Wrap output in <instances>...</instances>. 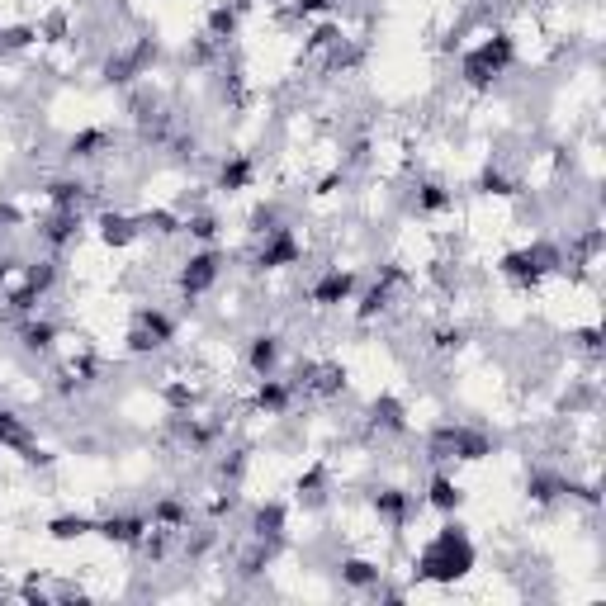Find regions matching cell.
Listing matches in <instances>:
<instances>
[{"instance_id": "1", "label": "cell", "mask_w": 606, "mask_h": 606, "mask_svg": "<svg viewBox=\"0 0 606 606\" xmlns=\"http://www.w3.org/2000/svg\"><path fill=\"white\" fill-rule=\"evenodd\" d=\"M474 564H479V550H474L469 531H464L460 521H446L422 550L412 554V583H441V588H450V583L469 578Z\"/></svg>"}, {"instance_id": "2", "label": "cell", "mask_w": 606, "mask_h": 606, "mask_svg": "<svg viewBox=\"0 0 606 606\" xmlns=\"http://www.w3.org/2000/svg\"><path fill=\"white\" fill-rule=\"evenodd\" d=\"M512 62H517V38L488 34V38H479V48H469V53L460 57V76H464V86L488 90L498 76L512 72Z\"/></svg>"}, {"instance_id": "3", "label": "cell", "mask_w": 606, "mask_h": 606, "mask_svg": "<svg viewBox=\"0 0 606 606\" xmlns=\"http://www.w3.org/2000/svg\"><path fill=\"white\" fill-rule=\"evenodd\" d=\"M559 247H550V242H531V247H517V251H507L498 261V270L512 280V285H521V289H535L550 270H559Z\"/></svg>"}, {"instance_id": "4", "label": "cell", "mask_w": 606, "mask_h": 606, "mask_svg": "<svg viewBox=\"0 0 606 606\" xmlns=\"http://www.w3.org/2000/svg\"><path fill=\"white\" fill-rule=\"evenodd\" d=\"M57 275H62V261L57 256H43V261H29L24 266V280H19L10 294H5V303H10V313H19V318H29V313H38V303L53 294Z\"/></svg>"}, {"instance_id": "5", "label": "cell", "mask_w": 606, "mask_h": 606, "mask_svg": "<svg viewBox=\"0 0 606 606\" xmlns=\"http://www.w3.org/2000/svg\"><path fill=\"white\" fill-rule=\"evenodd\" d=\"M431 460H460V464H474L483 455H493V441L483 431H469V427H436L431 431Z\"/></svg>"}, {"instance_id": "6", "label": "cell", "mask_w": 606, "mask_h": 606, "mask_svg": "<svg viewBox=\"0 0 606 606\" xmlns=\"http://www.w3.org/2000/svg\"><path fill=\"white\" fill-rule=\"evenodd\" d=\"M218 275H223V251H214V247L190 251V261L180 266V294H185V303L204 299L218 285Z\"/></svg>"}, {"instance_id": "7", "label": "cell", "mask_w": 606, "mask_h": 606, "mask_svg": "<svg viewBox=\"0 0 606 606\" xmlns=\"http://www.w3.org/2000/svg\"><path fill=\"white\" fill-rule=\"evenodd\" d=\"M251 266L256 270H289V266H303V242L294 228H280L266 232L261 237V247H256V256H251Z\"/></svg>"}, {"instance_id": "8", "label": "cell", "mask_w": 606, "mask_h": 606, "mask_svg": "<svg viewBox=\"0 0 606 606\" xmlns=\"http://www.w3.org/2000/svg\"><path fill=\"white\" fill-rule=\"evenodd\" d=\"M370 507H375V517L398 535V531H408V521L417 517L422 498H412L408 488H375V493H370Z\"/></svg>"}, {"instance_id": "9", "label": "cell", "mask_w": 606, "mask_h": 606, "mask_svg": "<svg viewBox=\"0 0 606 606\" xmlns=\"http://www.w3.org/2000/svg\"><path fill=\"white\" fill-rule=\"evenodd\" d=\"M356 285L360 275L356 270H341V266H327L313 280V289H308V299H313V308H341V303L356 299Z\"/></svg>"}, {"instance_id": "10", "label": "cell", "mask_w": 606, "mask_h": 606, "mask_svg": "<svg viewBox=\"0 0 606 606\" xmlns=\"http://www.w3.org/2000/svg\"><path fill=\"white\" fill-rule=\"evenodd\" d=\"M147 531H152V517H143V512H114V517H95V535H100V540H109V545H124V550H138Z\"/></svg>"}, {"instance_id": "11", "label": "cell", "mask_w": 606, "mask_h": 606, "mask_svg": "<svg viewBox=\"0 0 606 606\" xmlns=\"http://www.w3.org/2000/svg\"><path fill=\"white\" fill-rule=\"evenodd\" d=\"M81 228H86V214H81V209H57V214L38 228V237L48 242L53 256H62V251H72L76 242H81Z\"/></svg>"}, {"instance_id": "12", "label": "cell", "mask_w": 606, "mask_h": 606, "mask_svg": "<svg viewBox=\"0 0 606 606\" xmlns=\"http://www.w3.org/2000/svg\"><path fill=\"white\" fill-rule=\"evenodd\" d=\"M403 280H408V275H403V270H398V266H384V275H379L375 285H370V289H365V294H360V303H356V318H360V322H375L379 313H389L393 289L403 285Z\"/></svg>"}, {"instance_id": "13", "label": "cell", "mask_w": 606, "mask_h": 606, "mask_svg": "<svg viewBox=\"0 0 606 606\" xmlns=\"http://www.w3.org/2000/svg\"><path fill=\"white\" fill-rule=\"evenodd\" d=\"M95 232H100V242H105L109 251H124V247H133V242L143 237V228H138V218L114 214V209H105V214L95 218Z\"/></svg>"}, {"instance_id": "14", "label": "cell", "mask_w": 606, "mask_h": 606, "mask_svg": "<svg viewBox=\"0 0 606 606\" xmlns=\"http://www.w3.org/2000/svg\"><path fill=\"white\" fill-rule=\"evenodd\" d=\"M370 427L384 431V436H408V431H412L408 408H403L393 393H379L375 403H370Z\"/></svg>"}, {"instance_id": "15", "label": "cell", "mask_w": 606, "mask_h": 606, "mask_svg": "<svg viewBox=\"0 0 606 606\" xmlns=\"http://www.w3.org/2000/svg\"><path fill=\"white\" fill-rule=\"evenodd\" d=\"M280 356H285V341L275 337V332H261V337H251V346H247V370L256 379H266L280 370Z\"/></svg>"}, {"instance_id": "16", "label": "cell", "mask_w": 606, "mask_h": 606, "mask_svg": "<svg viewBox=\"0 0 606 606\" xmlns=\"http://www.w3.org/2000/svg\"><path fill=\"white\" fill-rule=\"evenodd\" d=\"M337 578H341V588H351V592H375L379 583H384V569H379L375 559L351 554V559H341L337 564Z\"/></svg>"}, {"instance_id": "17", "label": "cell", "mask_w": 606, "mask_h": 606, "mask_svg": "<svg viewBox=\"0 0 606 606\" xmlns=\"http://www.w3.org/2000/svg\"><path fill=\"white\" fill-rule=\"evenodd\" d=\"M422 502H427L431 512H441V517H455V512L464 507V488L455 483V474H431Z\"/></svg>"}, {"instance_id": "18", "label": "cell", "mask_w": 606, "mask_h": 606, "mask_svg": "<svg viewBox=\"0 0 606 606\" xmlns=\"http://www.w3.org/2000/svg\"><path fill=\"white\" fill-rule=\"evenodd\" d=\"M285 526H289L285 502H261L251 512V540H285Z\"/></svg>"}, {"instance_id": "19", "label": "cell", "mask_w": 606, "mask_h": 606, "mask_svg": "<svg viewBox=\"0 0 606 606\" xmlns=\"http://www.w3.org/2000/svg\"><path fill=\"white\" fill-rule=\"evenodd\" d=\"M251 180H256V161H251L247 152H232V157L218 166V190H223V195H242V190H251Z\"/></svg>"}, {"instance_id": "20", "label": "cell", "mask_w": 606, "mask_h": 606, "mask_svg": "<svg viewBox=\"0 0 606 606\" xmlns=\"http://www.w3.org/2000/svg\"><path fill=\"white\" fill-rule=\"evenodd\" d=\"M294 403V384H285V379L266 375L261 384H256V398H251V408L266 412V417H280V412Z\"/></svg>"}, {"instance_id": "21", "label": "cell", "mask_w": 606, "mask_h": 606, "mask_svg": "<svg viewBox=\"0 0 606 606\" xmlns=\"http://www.w3.org/2000/svg\"><path fill=\"white\" fill-rule=\"evenodd\" d=\"M412 209L422 218H441L455 209V190H446L441 180H427V185H417V199H412Z\"/></svg>"}, {"instance_id": "22", "label": "cell", "mask_w": 606, "mask_h": 606, "mask_svg": "<svg viewBox=\"0 0 606 606\" xmlns=\"http://www.w3.org/2000/svg\"><path fill=\"white\" fill-rule=\"evenodd\" d=\"M19 346H24V351H34V356H48V351L57 346V322L34 318V313H29V322L19 327Z\"/></svg>"}, {"instance_id": "23", "label": "cell", "mask_w": 606, "mask_h": 606, "mask_svg": "<svg viewBox=\"0 0 606 606\" xmlns=\"http://www.w3.org/2000/svg\"><path fill=\"white\" fill-rule=\"evenodd\" d=\"M90 195V185L81 176H57L48 180V199H53V209H81Z\"/></svg>"}, {"instance_id": "24", "label": "cell", "mask_w": 606, "mask_h": 606, "mask_svg": "<svg viewBox=\"0 0 606 606\" xmlns=\"http://www.w3.org/2000/svg\"><path fill=\"white\" fill-rule=\"evenodd\" d=\"M109 152V133L105 128H81L72 143H67V161H95Z\"/></svg>"}, {"instance_id": "25", "label": "cell", "mask_w": 606, "mask_h": 606, "mask_svg": "<svg viewBox=\"0 0 606 606\" xmlns=\"http://www.w3.org/2000/svg\"><path fill=\"white\" fill-rule=\"evenodd\" d=\"M190 502H180V498H157L152 502V526H161V531H185L190 526Z\"/></svg>"}, {"instance_id": "26", "label": "cell", "mask_w": 606, "mask_h": 606, "mask_svg": "<svg viewBox=\"0 0 606 606\" xmlns=\"http://www.w3.org/2000/svg\"><path fill=\"white\" fill-rule=\"evenodd\" d=\"M34 446V431L24 427V417L19 412H10V408H0V450H29Z\"/></svg>"}, {"instance_id": "27", "label": "cell", "mask_w": 606, "mask_h": 606, "mask_svg": "<svg viewBox=\"0 0 606 606\" xmlns=\"http://www.w3.org/2000/svg\"><path fill=\"white\" fill-rule=\"evenodd\" d=\"M564 488H569V479H564V474H545V469H535L531 479H526V498L545 507V502L564 498Z\"/></svg>"}, {"instance_id": "28", "label": "cell", "mask_w": 606, "mask_h": 606, "mask_svg": "<svg viewBox=\"0 0 606 606\" xmlns=\"http://www.w3.org/2000/svg\"><path fill=\"white\" fill-rule=\"evenodd\" d=\"M237 24H242V10H237V5H214L204 34L214 38V43H232V38H237Z\"/></svg>"}, {"instance_id": "29", "label": "cell", "mask_w": 606, "mask_h": 606, "mask_svg": "<svg viewBox=\"0 0 606 606\" xmlns=\"http://www.w3.org/2000/svg\"><path fill=\"white\" fill-rule=\"evenodd\" d=\"M48 535L53 540H86V535H95V517H53L48 521Z\"/></svg>"}, {"instance_id": "30", "label": "cell", "mask_w": 606, "mask_h": 606, "mask_svg": "<svg viewBox=\"0 0 606 606\" xmlns=\"http://www.w3.org/2000/svg\"><path fill=\"white\" fill-rule=\"evenodd\" d=\"M479 190H483V195H493V199L521 195V185L507 176V171H498V166H483V171H479Z\"/></svg>"}, {"instance_id": "31", "label": "cell", "mask_w": 606, "mask_h": 606, "mask_svg": "<svg viewBox=\"0 0 606 606\" xmlns=\"http://www.w3.org/2000/svg\"><path fill=\"white\" fill-rule=\"evenodd\" d=\"M34 43H38V24H10V29H0V57L24 53Z\"/></svg>"}, {"instance_id": "32", "label": "cell", "mask_w": 606, "mask_h": 606, "mask_svg": "<svg viewBox=\"0 0 606 606\" xmlns=\"http://www.w3.org/2000/svg\"><path fill=\"white\" fill-rule=\"evenodd\" d=\"M431 346H436V356H460L464 346H469V327H436L431 332Z\"/></svg>"}, {"instance_id": "33", "label": "cell", "mask_w": 606, "mask_h": 606, "mask_svg": "<svg viewBox=\"0 0 606 606\" xmlns=\"http://www.w3.org/2000/svg\"><path fill=\"white\" fill-rule=\"evenodd\" d=\"M180 232H190L195 242L214 247V242H218V218L214 214H190V218H180Z\"/></svg>"}, {"instance_id": "34", "label": "cell", "mask_w": 606, "mask_h": 606, "mask_svg": "<svg viewBox=\"0 0 606 606\" xmlns=\"http://www.w3.org/2000/svg\"><path fill=\"white\" fill-rule=\"evenodd\" d=\"M138 228L157 232V237H176V232H180V214H171V209H147V214L138 218Z\"/></svg>"}, {"instance_id": "35", "label": "cell", "mask_w": 606, "mask_h": 606, "mask_svg": "<svg viewBox=\"0 0 606 606\" xmlns=\"http://www.w3.org/2000/svg\"><path fill=\"white\" fill-rule=\"evenodd\" d=\"M280 228V204H256L247 218V232L251 237H266V232Z\"/></svg>"}, {"instance_id": "36", "label": "cell", "mask_w": 606, "mask_h": 606, "mask_svg": "<svg viewBox=\"0 0 606 606\" xmlns=\"http://www.w3.org/2000/svg\"><path fill=\"white\" fill-rule=\"evenodd\" d=\"M341 29L337 24H332V19H327V24H318V29H313V34H308V43H303V48H308V53H327V48H337L341 43Z\"/></svg>"}, {"instance_id": "37", "label": "cell", "mask_w": 606, "mask_h": 606, "mask_svg": "<svg viewBox=\"0 0 606 606\" xmlns=\"http://www.w3.org/2000/svg\"><path fill=\"white\" fill-rule=\"evenodd\" d=\"M322 488H327V464H313V469L299 474V483H294L299 498H322Z\"/></svg>"}, {"instance_id": "38", "label": "cell", "mask_w": 606, "mask_h": 606, "mask_svg": "<svg viewBox=\"0 0 606 606\" xmlns=\"http://www.w3.org/2000/svg\"><path fill=\"white\" fill-rule=\"evenodd\" d=\"M161 398H166L176 412H190L199 403V389H195V384H166V389H161Z\"/></svg>"}, {"instance_id": "39", "label": "cell", "mask_w": 606, "mask_h": 606, "mask_svg": "<svg viewBox=\"0 0 606 606\" xmlns=\"http://www.w3.org/2000/svg\"><path fill=\"white\" fill-rule=\"evenodd\" d=\"M38 38H48V43H62V38H67V10H57V15L38 19Z\"/></svg>"}, {"instance_id": "40", "label": "cell", "mask_w": 606, "mask_h": 606, "mask_svg": "<svg viewBox=\"0 0 606 606\" xmlns=\"http://www.w3.org/2000/svg\"><path fill=\"white\" fill-rule=\"evenodd\" d=\"M337 10V0H294V15L303 19H322V15H332Z\"/></svg>"}, {"instance_id": "41", "label": "cell", "mask_w": 606, "mask_h": 606, "mask_svg": "<svg viewBox=\"0 0 606 606\" xmlns=\"http://www.w3.org/2000/svg\"><path fill=\"white\" fill-rule=\"evenodd\" d=\"M24 266H29L24 256H0V285H5V280H10L15 270H24Z\"/></svg>"}, {"instance_id": "42", "label": "cell", "mask_w": 606, "mask_h": 606, "mask_svg": "<svg viewBox=\"0 0 606 606\" xmlns=\"http://www.w3.org/2000/svg\"><path fill=\"white\" fill-rule=\"evenodd\" d=\"M232 507H237V493L228 488V498H214V502H209V517H228Z\"/></svg>"}]
</instances>
